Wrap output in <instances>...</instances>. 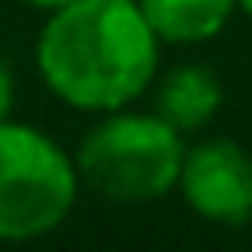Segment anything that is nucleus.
I'll use <instances>...</instances> for the list:
<instances>
[{"instance_id": "9", "label": "nucleus", "mask_w": 252, "mask_h": 252, "mask_svg": "<svg viewBox=\"0 0 252 252\" xmlns=\"http://www.w3.org/2000/svg\"><path fill=\"white\" fill-rule=\"evenodd\" d=\"M236 8H240V12L248 16V20H252V0H236Z\"/></svg>"}, {"instance_id": "7", "label": "nucleus", "mask_w": 252, "mask_h": 252, "mask_svg": "<svg viewBox=\"0 0 252 252\" xmlns=\"http://www.w3.org/2000/svg\"><path fill=\"white\" fill-rule=\"evenodd\" d=\"M12 106H16V75H12V63L4 59V51H0V122L12 118Z\"/></svg>"}, {"instance_id": "10", "label": "nucleus", "mask_w": 252, "mask_h": 252, "mask_svg": "<svg viewBox=\"0 0 252 252\" xmlns=\"http://www.w3.org/2000/svg\"><path fill=\"white\" fill-rule=\"evenodd\" d=\"M134 4H138V0H134Z\"/></svg>"}, {"instance_id": "8", "label": "nucleus", "mask_w": 252, "mask_h": 252, "mask_svg": "<svg viewBox=\"0 0 252 252\" xmlns=\"http://www.w3.org/2000/svg\"><path fill=\"white\" fill-rule=\"evenodd\" d=\"M24 4H28V8H35V12H43V16H47V12H55V8H63V4H71V0H24Z\"/></svg>"}, {"instance_id": "2", "label": "nucleus", "mask_w": 252, "mask_h": 252, "mask_svg": "<svg viewBox=\"0 0 252 252\" xmlns=\"http://www.w3.org/2000/svg\"><path fill=\"white\" fill-rule=\"evenodd\" d=\"M71 158L87 189L118 205H150L173 193L185 158V134L161 114L134 110L130 102L94 114V126L83 134Z\"/></svg>"}, {"instance_id": "6", "label": "nucleus", "mask_w": 252, "mask_h": 252, "mask_svg": "<svg viewBox=\"0 0 252 252\" xmlns=\"http://www.w3.org/2000/svg\"><path fill=\"white\" fill-rule=\"evenodd\" d=\"M138 8L154 28V35L161 39V47L209 43L236 16V0H138Z\"/></svg>"}, {"instance_id": "3", "label": "nucleus", "mask_w": 252, "mask_h": 252, "mask_svg": "<svg viewBox=\"0 0 252 252\" xmlns=\"http://www.w3.org/2000/svg\"><path fill=\"white\" fill-rule=\"evenodd\" d=\"M75 158L39 126L0 122V240L28 244L55 232L79 201Z\"/></svg>"}, {"instance_id": "4", "label": "nucleus", "mask_w": 252, "mask_h": 252, "mask_svg": "<svg viewBox=\"0 0 252 252\" xmlns=\"http://www.w3.org/2000/svg\"><path fill=\"white\" fill-rule=\"evenodd\" d=\"M185 209L209 224L240 228L252 220V150L232 138H205L185 146L177 185Z\"/></svg>"}, {"instance_id": "5", "label": "nucleus", "mask_w": 252, "mask_h": 252, "mask_svg": "<svg viewBox=\"0 0 252 252\" xmlns=\"http://www.w3.org/2000/svg\"><path fill=\"white\" fill-rule=\"evenodd\" d=\"M150 87H154V114H161L181 134L209 126L224 102V87L205 63H181L165 75H154Z\"/></svg>"}, {"instance_id": "1", "label": "nucleus", "mask_w": 252, "mask_h": 252, "mask_svg": "<svg viewBox=\"0 0 252 252\" xmlns=\"http://www.w3.org/2000/svg\"><path fill=\"white\" fill-rule=\"evenodd\" d=\"M161 63V39L134 0H71L35 35V71L71 110L106 114L138 102Z\"/></svg>"}]
</instances>
